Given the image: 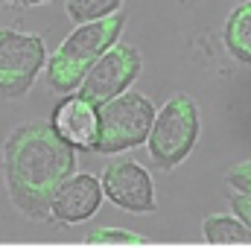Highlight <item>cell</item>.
I'll return each instance as SVG.
<instances>
[{"label": "cell", "instance_id": "obj_1", "mask_svg": "<svg viewBox=\"0 0 251 248\" xmlns=\"http://www.w3.org/2000/svg\"><path fill=\"white\" fill-rule=\"evenodd\" d=\"M3 178L15 210L29 219H50V198L76 173V149L59 137L50 117L15 125L3 140Z\"/></svg>", "mask_w": 251, "mask_h": 248}, {"label": "cell", "instance_id": "obj_2", "mask_svg": "<svg viewBox=\"0 0 251 248\" xmlns=\"http://www.w3.org/2000/svg\"><path fill=\"white\" fill-rule=\"evenodd\" d=\"M126 26V15L114 12L100 21L76 24V29L56 47V53L47 59V82L56 94H73L79 91L85 73L94 67V62L120 41Z\"/></svg>", "mask_w": 251, "mask_h": 248}, {"label": "cell", "instance_id": "obj_3", "mask_svg": "<svg viewBox=\"0 0 251 248\" xmlns=\"http://www.w3.org/2000/svg\"><path fill=\"white\" fill-rule=\"evenodd\" d=\"M201 120H199V105L190 94H173L161 111L155 114V123L149 131V158L158 170H176L184 164L199 140Z\"/></svg>", "mask_w": 251, "mask_h": 248}, {"label": "cell", "instance_id": "obj_4", "mask_svg": "<svg viewBox=\"0 0 251 248\" xmlns=\"http://www.w3.org/2000/svg\"><path fill=\"white\" fill-rule=\"evenodd\" d=\"M155 102L140 91H126L120 97L100 105V140L97 155H123L128 149H137L149 140V131L155 123Z\"/></svg>", "mask_w": 251, "mask_h": 248}, {"label": "cell", "instance_id": "obj_5", "mask_svg": "<svg viewBox=\"0 0 251 248\" xmlns=\"http://www.w3.org/2000/svg\"><path fill=\"white\" fill-rule=\"evenodd\" d=\"M47 59V44L38 32L0 29V102L26 97Z\"/></svg>", "mask_w": 251, "mask_h": 248}, {"label": "cell", "instance_id": "obj_6", "mask_svg": "<svg viewBox=\"0 0 251 248\" xmlns=\"http://www.w3.org/2000/svg\"><path fill=\"white\" fill-rule=\"evenodd\" d=\"M140 70H143V59H140L137 47H131L126 41H117L114 47H108L94 62V67L85 73V79H82L76 94H82L94 105H105L108 99L126 94L134 85Z\"/></svg>", "mask_w": 251, "mask_h": 248}, {"label": "cell", "instance_id": "obj_7", "mask_svg": "<svg viewBox=\"0 0 251 248\" xmlns=\"http://www.w3.org/2000/svg\"><path fill=\"white\" fill-rule=\"evenodd\" d=\"M100 178H102L105 198L114 201L120 210H128V213H155L158 210L152 175L137 161H131V158H114L102 170Z\"/></svg>", "mask_w": 251, "mask_h": 248}, {"label": "cell", "instance_id": "obj_8", "mask_svg": "<svg viewBox=\"0 0 251 248\" xmlns=\"http://www.w3.org/2000/svg\"><path fill=\"white\" fill-rule=\"evenodd\" d=\"M105 198L102 178L91 173H73L56 187L50 198V222L56 225H79L88 222Z\"/></svg>", "mask_w": 251, "mask_h": 248}, {"label": "cell", "instance_id": "obj_9", "mask_svg": "<svg viewBox=\"0 0 251 248\" xmlns=\"http://www.w3.org/2000/svg\"><path fill=\"white\" fill-rule=\"evenodd\" d=\"M50 123L59 131V137L67 140L76 152H94L100 140V105L85 99L82 94H62L56 102Z\"/></svg>", "mask_w": 251, "mask_h": 248}, {"label": "cell", "instance_id": "obj_10", "mask_svg": "<svg viewBox=\"0 0 251 248\" xmlns=\"http://www.w3.org/2000/svg\"><path fill=\"white\" fill-rule=\"evenodd\" d=\"M222 44L231 59L240 64H251V0H243L231 9L222 26Z\"/></svg>", "mask_w": 251, "mask_h": 248}, {"label": "cell", "instance_id": "obj_11", "mask_svg": "<svg viewBox=\"0 0 251 248\" xmlns=\"http://www.w3.org/2000/svg\"><path fill=\"white\" fill-rule=\"evenodd\" d=\"M201 237L210 246H251L249 225L231 210V213H213L201 222Z\"/></svg>", "mask_w": 251, "mask_h": 248}, {"label": "cell", "instance_id": "obj_12", "mask_svg": "<svg viewBox=\"0 0 251 248\" xmlns=\"http://www.w3.org/2000/svg\"><path fill=\"white\" fill-rule=\"evenodd\" d=\"M120 6L123 0H67L64 12L73 24H88V21H100V18L120 12Z\"/></svg>", "mask_w": 251, "mask_h": 248}, {"label": "cell", "instance_id": "obj_13", "mask_svg": "<svg viewBox=\"0 0 251 248\" xmlns=\"http://www.w3.org/2000/svg\"><path fill=\"white\" fill-rule=\"evenodd\" d=\"M88 246H137V243H149L143 234L134 231H120V228H97L85 237Z\"/></svg>", "mask_w": 251, "mask_h": 248}, {"label": "cell", "instance_id": "obj_14", "mask_svg": "<svg viewBox=\"0 0 251 248\" xmlns=\"http://www.w3.org/2000/svg\"><path fill=\"white\" fill-rule=\"evenodd\" d=\"M225 181L231 184V190H237V193H249L251 196V158L249 161L234 164V167L225 173Z\"/></svg>", "mask_w": 251, "mask_h": 248}, {"label": "cell", "instance_id": "obj_15", "mask_svg": "<svg viewBox=\"0 0 251 248\" xmlns=\"http://www.w3.org/2000/svg\"><path fill=\"white\" fill-rule=\"evenodd\" d=\"M231 210L249 225V231H251V196L249 193H237V190H234V196H231Z\"/></svg>", "mask_w": 251, "mask_h": 248}, {"label": "cell", "instance_id": "obj_16", "mask_svg": "<svg viewBox=\"0 0 251 248\" xmlns=\"http://www.w3.org/2000/svg\"><path fill=\"white\" fill-rule=\"evenodd\" d=\"M6 3H15V6H41V3H50V0H6Z\"/></svg>", "mask_w": 251, "mask_h": 248}]
</instances>
